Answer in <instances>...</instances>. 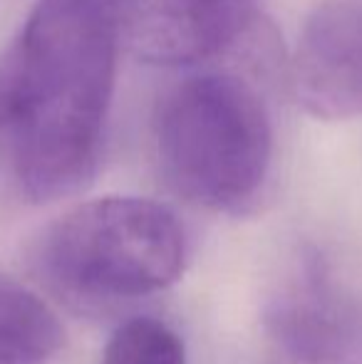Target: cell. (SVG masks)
Masks as SVG:
<instances>
[{
  "instance_id": "obj_1",
  "label": "cell",
  "mask_w": 362,
  "mask_h": 364,
  "mask_svg": "<svg viewBox=\"0 0 362 364\" xmlns=\"http://www.w3.org/2000/svg\"><path fill=\"white\" fill-rule=\"evenodd\" d=\"M119 50L107 0H38L0 55V134L33 203L70 198L95 178Z\"/></svg>"
},
{
  "instance_id": "obj_2",
  "label": "cell",
  "mask_w": 362,
  "mask_h": 364,
  "mask_svg": "<svg viewBox=\"0 0 362 364\" xmlns=\"http://www.w3.org/2000/svg\"><path fill=\"white\" fill-rule=\"evenodd\" d=\"M154 144L161 173L179 196L211 211H238L266 183L271 117L241 77L191 75L161 102Z\"/></svg>"
},
{
  "instance_id": "obj_3",
  "label": "cell",
  "mask_w": 362,
  "mask_h": 364,
  "mask_svg": "<svg viewBox=\"0 0 362 364\" xmlns=\"http://www.w3.org/2000/svg\"><path fill=\"white\" fill-rule=\"evenodd\" d=\"M186 260L179 218L151 198L105 196L55 218L33 245L38 275L87 302L132 300L176 283Z\"/></svg>"
},
{
  "instance_id": "obj_4",
  "label": "cell",
  "mask_w": 362,
  "mask_h": 364,
  "mask_svg": "<svg viewBox=\"0 0 362 364\" xmlns=\"http://www.w3.org/2000/svg\"><path fill=\"white\" fill-rule=\"evenodd\" d=\"M290 87L308 114L362 117V0H325L298 35Z\"/></svg>"
},
{
  "instance_id": "obj_5",
  "label": "cell",
  "mask_w": 362,
  "mask_h": 364,
  "mask_svg": "<svg viewBox=\"0 0 362 364\" xmlns=\"http://www.w3.org/2000/svg\"><path fill=\"white\" fill-rule=\"evenodd\" d=\"M119 48L151 65H193L223 53L246 25L208 0H107Z\"/></svg>"
},
{
  "instance_id": "obj_6",
  "label": "cell",
  "mask_w": 362,
  "mask_h": 364,
  "mask_svg": "<svg viewBox=\"0 0 362 364\" xmlns=\"http://www.w3.org/2000/svg\"><path fill=\"white\" fill-rule=\"evenodd\" d=\"M271 330L305 364H333L350 340V317L318 260L300 268L271 310Z\"/></svg>"
},
{
  "instance_id": "obj_7",
  "label": "cell",
  "mask_w": 362,
  "mask_h": 364,
  "mask_svg": "<svg viewBox=\"0 0 362 364\" xmlns=\"http://www.w3.org/2000/svg\"><path fill=\"white\" fill-rule=\"evenodd\" d=\"M65 342L43 297L0 273V364H45Z\"/></svg>"
},
{
  "instance_id": "obj_8",
  "label": "cell",
  "mask_w": 362,
  "mask_h": 364,
  "mask_svg": "<svg viewBox=\"0 0 362 364\" xmlns=\"http://www.w3.org/2000/svg\"><path fill=\"white\" fill-rule=\"evenodd\" d=\"M100 364H186V350L164 320L139 315L117 327Z\"/></svg>"
},
{
  "instance_id": "obj_9",
  "label": "cell",
  "mask_w": 362,
  "mask_h": 364,
  "mask_svg": "<svg viewBox=\"0 0 362 364\" xmlns=\"http://www.w3.org/2000/svg\"><path fill=\"white\" fill-rule=\"evenodd\" d=\"M211 3L231 18L241 20V23H248V18H251L253 0H211Z\"/></svg>"
}]
</instances>
